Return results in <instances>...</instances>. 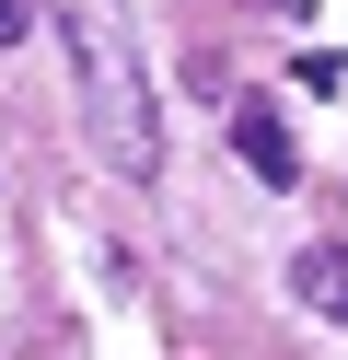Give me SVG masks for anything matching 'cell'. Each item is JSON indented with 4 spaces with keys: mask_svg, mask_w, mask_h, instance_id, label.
I'll return each instance as SVG.
<instances>
[{
    "mask_svg": "<svg viewBox=\"0 0 348 360\" xmlns=\"http://www.w3.org/2000/svg\"><path fill=\"white\" fill-rule=\"evenodd\" d=\"M58 47L70 82H82V128L116 174H162V117H151V82H139L128 47V0H58Z\"/></svg>",
    "mask_w": 348,
    "mask_h": 360,
    "instance_id": "6da1fadb",
    "label": "cell"
},
{
    "mask_svg": "<svg viewBox=\"0 0 348 360\" xmlns=\"http://www.w3.org/2000/svg\"><path fill=\"white\" fill-rule=\"evenodd\" d=\"M12 35H23V0H0V47H12Z\"/></svg>",
    "mask_w": 348,
    "mask_h": 360,
    "instance_id": "277c9868",
    "label": "cell"
},
{
    "mask_svg": "<svg viewBox=\"0 0 348 360\" xmlns=\"http://www.w3.org/2000/svg\"><path fill=\"white\" fill-rule=\"evenodd\" d=\"M290 290L325 314V326H348V244H302V256H290Z\"/></svg>",
    "mask_w": 348,
    "mask_h": 360,
    "instance_id": "7a4b0ae2",
    "label": "cell"
},
{
    "mask_svg": "<svg viewBox=\"0 0 348 360\" xmlns=\"http://www.w3.org/2000/svg\"><path fill=\"white\" fill-rule=\"evenodd\" d=\"M232 151H244V163L267 174V186H290V174H302V163H290V128H278L267 105H244V117H232Z\"/></svg>",
    "mask_w": 348,
    "mask_h": 360,
    "instance_id": "3957f363",
    "label": "cell"
}]
</instances>
